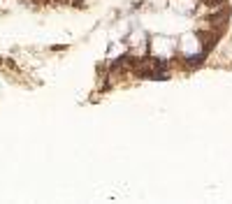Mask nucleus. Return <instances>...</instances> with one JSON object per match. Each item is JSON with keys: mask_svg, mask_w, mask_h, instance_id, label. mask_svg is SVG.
Segmentation results:
<instances>
[]
</instances>
